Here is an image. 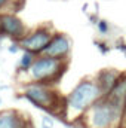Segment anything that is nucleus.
I'll return each mask as SVG.
<instances>
[{"label": "nucleus", "instance_id": "nucleus-10", "mask_svg": "<svg viewBox=\"0 0 126 128\" xmlns=\"http://www.w3.org/2000/svg\"><path fill=\"white\" fill-rule=\"evenodd\" d=\"M24 118L25 116L15 109L0 110V128H21Z\"/></svg>", "mask_w": 126, "mask_h": 128}, {"label": "nucleus", "instance_id": "nucleus-12", "mask_svg": "<svg viewBox=\"0 0 126 128\" xmlns=\"http://www.w3.org/2000/svg\"><path fill=\"white\" fill-rule=\"evenodd\" d=\"M19 0H0V14L6 12V9H12V14L18 12Z\"/></svg>", "mask_w": 126, "mask_h": 128}, {"label": "nucleus", "instance_id": "nucleus-7", "mask_svg": "<svg viewBox=\"0 0 126 128\" xmlns=\"http://www.w3.org/2000/svg\"><path fill=\"white\" fill-rule=\"evenodd\" d=\"M71 48H73V42H71L70 36L61 32H55L49 45L43 51V55H48V57H52L57 60H63V61H68Z\"/></svg>", "mask_w": 126, "mask_h": 128}, {"label": "nucleus", "instance_id": "nucleus-5", "mask_svg": "<svg viewBox=\"0 0 126 128\" xmlns=\"http://www.w3.org/2000/svg\"><path fill=\"white\" fill-rule=\"evenodd\" d=\"M55 34V28L52 24H42L36 28L28 30V33L18 40L22 51H30L36 55H42L46 46L49 45L51 39Z\"/></svg>", "mask_w": 126, "mask_h": 128}, {"label": "nucleus", "instance_id": "nucleus-14", "mask_svg": "<svg viewBox=\"0 0 126 128\" xmlns=\"http://www.w3.org/2000/svg\"><path fill=\"white\" fill-rule=\"evenodd\" d=\"M94 45L96 46V49H98L102 55H107V54L110 52V49H111L105 40H98V39H95V40H94Z\"/></svg>", "mask_w": 126, "mask_h": 128}, {"label": "nucleus", "instance_id": "nucleus-4", "mask_svg": "<svg viewBox=\"0 0 126 128\" xmlns=\"http://www.w3.org/2000/svg\"><path fill=\"white\" fill-rule=\"evenodd\" d=\"M68 61L57 60L48 55H37L31 68L25 73L30 82H39L45 85H55L58 84L67 72Z\"/></svg>", "mask_w": 126, "mask_h": 128}, {"label": "nucleus", "instance_id": "nucleus-1", "mask_svg": "<svg viewBox=\"0 0 126 128\" xmlns=\"http://www.w3.org/2000/svg\"><path fill=\"white\" fill-rule=\"evenodd\" d=\"M104 94L96 84L95 78H83L76 84V86L65 97V107H64V118L65 124H70L79 118H82L91 106L96 103Z\"/></svg>", "mask_w": 126, "mask_h": 128}, {"label": "nucleus", "instance_id": "nucleus-20", "mask_svg": "<svg viewBox=\"0 0 126 128\" xmlns=\"http://www.w3.org/2000/svg\"><path fill=\"white\" fill-rule=\"evenodd\" d=\"M122 124H126V103H125V112H123V119H122Z\"/></svg>", "mask_w": 126, "mask_h": 128}, {"label": "nucleus", "instance_id": "nucleus-22", "mask_svg": "<svg viewBox=\"0 0 126 128\" xmlns=\"http://www.w3.org/2000/svg\"><path fill=\"white\" fill-rule=\"evenodd\" d=\"M42 128H54V127H49V125H46V124H42Z\"/></svg>", "mask_w": 126, "mask_h": 128}, {"label": "nucleus", "instance_id": "nucleus-23", "mask_svg": "<svg viewBox=\"0 0 126 128\" xmlns=\"http://www.w3.org/2000/svg\"><path fill=\"white\" fill-rule=\"evenodd\" d=\"M3 39H4V37H1V36H0V49H1V43H3Z\"/></svg>", "mask_w": 126, "mask_h": 128}, {"label": "nucleus", "instance_id": "nucleus-6", "mask_svg": "<svg viewBox=\"0 0 126 128\" xmlns=\"http://www.w3.org/2000/svg\"><path fill=\"white\" fill-rule=\"evenodd\" d=\"M0 27H1V36L9 37L12 42H18L28 33V28L24 24V21L16 14L12 12L0 14Z\"/></svg>", "mask_w": 126, "mask_h": 128}, {"label": "nucleus", "instance_id": "nucleus-26", "mask_svg": "<svg viewBox=\"0 0 126 128\" xmlns=\"http://www.w3.org/2000/svg\"><path fill=\"white\" fill-rule=\"evenodd\" d=\"M125 57H126V52H125Z\"/></svg>", "mask_w": 126, "mask_h": 128}, {"label": "nucleus", "instance_id": "nucleus-3", "mask_svg": "<svg viewBox=\"0 0 126 128\" xmlns=\"http://www.w3.org/2000/svg\"><path fill=\"white\" fill-rule=\"evenodd\" d=\"M122 119L123 110L117 109L107 97L99 98L82 116L86 128H117Z\"/></svg>", "mask_w": 126, "mask_h": 128}, {"label": "nucleus", "instance_id": "nucleus-8", "mask_svg": "<svg viewBox=\"0 0 126 128\" xmlns=\"http://www.w3.org/2000/svg\"><path fill=\"white\" fill-rule=\"evenodd\" d=\"M107 97L117 109L125 112V103H126V72H122L119 79L116 80L114 86L110 90V92L107 94Z\"/></svg>", "mask_w": 126, "mask_h": 128}, {"label": "nucleus", "instance_id": "nucleus-15", "mask_svg": "<svg viewBox=\"0 0 126 128\" xmlns=\"http://www.w3.org/2000/svg\"><path fill=\"white\" fill-rule=\"evenodd\" d=\"M114 48L117 49V51H120V52H126V42L125 39H122V37H119L116 42H114Z\"/></svg>", "mask_w": 126, "mask_h": 128}, {"label": "nucleus", "instance_id": "nucleus-25", "mask_svg": "<svg viewBox=\"0 0 126 128\" xmlns=\"http://www.w3.org/2000/svg\"><path fill=\"white\" fill-rule=\"evenodd\" d=\"M0 104H1V98H0Z\"/></svg>", "mask_w": 126, "mask_h": 128}, {"label": "nucleus", "instance_id": "nucleus-16", "mask_svg": "<svg viewBox=\"0 0 126 128\" xmlns=\"http://www.w3.org/2000/svg\"><path fill=\"white\" fill-rule=\"evenodd\" d=\"M19 49H21V46H19L18 42H12V43L7 46V51H9L10 54H16V52H19Z\"/></svg>", "mask_w": 126, "mask_h": 128}, {"label": "nucleus", "instance_id": "nucleus-13", "mask_svg": "<svg viewBox=\"0 0 126 128\" xmlns=\"http://www.w3.org/2000/svg\"><path fill=\"white\" fill-rule=\"evenodd\" d=\"M96 30H98V33L101 36H107L110 33V24H108V21L99 18V21L96 22Z\"/></svg>", "mask_w": 126, "mask_h": 128}, {"label": "nucleus", "instance_id": "nucleus-9", "mask_svg": "<svg viewBox=\"0 0 126 128\" xmlns=\"http://www.w3.org/2000/svg\"><path fill=\"white\" fill-rule=\"evenodd\" d=\"M120 70H117V68H101L96 74H95V80H96V84L99 85V88H101V91H102V94L104 96H107L108 92H110V90L114 86V84H116V80L119 79V76H120Z\"/></svg>", "mask_w": 126, "mask_h": 128}, {"label": "nucleus", "instance_id": "nucleus-18", "mask_svg": "<svg viewBox=\"0 0 126 128\" xmlns=\"http://www.w3.org/2000/svg\"><path fill=\"white\" fill-rule=\"evenodd\" d=\"M21 128H34V124H33V121L28 118V116H25V118H24V122H22Z\"/></svg>", "mask_w": 126, "mask_h": 128}, {"label": "nucleus", "instance_id": "nucleus-21", "mask_svg": "<svg viewBox=\"0 0 126 128\" xmlns=\"http://www.w3.org/2000/svg\"><path fill=\"white\" fill-rule=\"evenodd\" d=\"M83 12H85V14H88V3H85V4H83Z\"/></svg>", "mask_w": 126, "mask_h": 128}, {"label": "nucleus", "instance_id": "nucleus-2", "mask_svg": "<svg viewBox=\"0 0 126 128\" xmlns=\"http://www.w3.org/2000/svg\"><path fill=\"white\" fill-rule=\"evenodd\" d=\"M22 97L31 103L34 107L45 110L49 115L64 118V107H65V97L60 96V92L52 85H45L39 82H28L24 85Z\"/></svg>", "mask_w": 126, "mask_h": 128}, {"label": "nucleus", "instance_id": "nucleus-19", "mask_svg": "<svg viewBox=\"0 0 126 128\" xmlns=\"http://www.w3.org/2000/svg\"><path fill=\"white\" fill-rule=\"evenodd\" d=\"M42 124H46V125H49V127H54L55 121H54L51 116H48V115H46V116H43V118H42Z\"/></svg>", "mask_w": 126, "mask_h": 128}, {"label": "nucleus", "instance_id": "nucleus-17", "mask_svg": "<svg viewBox=\"0 0 126 128\" xmlns=\"http://www.w3.org/2000/svg\"><path fill=\"white\" fill-rule=\"evenodd\" d=\"M88 16H89V22H91V24H94V26H96V22L99 21V15H98V12L89 14Z\"/></svg>", "mask_w": 126, "mask_h": 128}, {"label": "nucleus", "instance_id": "nucleus-24", "mask_svg": "<svg viewBox=\"0 0 126 128\" xmlns=\"http://www.w3.org/2000/svg\"><path fill=\"white\" fill-rule=\"evenodd\" d=\"M117 128H126V124H120V125H119Z\"/></svg>", "mask_w": 126, "mask_h": 128}, {"label": "nucleus", "instance_id": "nucleus-11", "mask_svg": "<svg viewBox=\"0 0 126 128\" xmlns=\"http://www.w3.org/2000/svg\"><path fill=\"white\" fill-rule=\"evenodd\" d=\"M36 54H33L30 51H22V55H21V58H19V61H18V73H27L30 68H31L33 63H34V60H36Z\"/></svg>", "mask_w": 126, "mask_h": 128}]
</instances>
